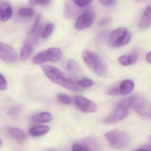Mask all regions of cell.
I'll list each match as a JSON object with an SVG mask.
<instances>
[{
	"label": "cell",
	"mask_w": 151,
	"mask_h": 151,
	"mask_svg": "<svg viewBox=\"0 0 151 151\" xmlns=\"http://www.w3.org/2000/svg\"><path fill=\"white\" fill-rule=\"evenodd\" d=\"M67 69L69 73L76 75L79 73L80 68L77 63L73 60H69L67 64Z\"/></svg>",
	"instance_id": "cell-20"
},
{
	"label": "cell",
	"mask_w": 151,
	"mask_h": 151,
	"mask_svg": "<svg viewBox=\"0 0 151 151\" xmlns=\"http://www.w3.org/2000/svg\"><path fill=\"white\" fill-rule=\"evenodd\" d=\"M33 14L34 11L30 8H22L18 11V15L21 17H30L33 16Z\"/></svg>",
	"instance_id": "cell-22"
},
{
	"label": "cell",
	"mask_w": 151,
	"mask_h": 151,
	"mask_svg": "<svg viewBox=\"0 0 151 151\" xmlns=\"http://www.w3.org/2000/svg\"><path fill=\"white\" fill-rule=\"evenodd\" d=\"M7 86V83L5 78L0 74V91L5 90Z\"/></svg>",
	"instance_id": "cell-29"
},
{
	"label": "cell",
	"mask_w": 151,
	"mask_h": 151,
	"mask_svg": "<svg viewBox=\"0 0 151 151\" xmlns=\"http://www.w3.org/2000/svg\"><path fill=\"white\" fill-rule=\"evenodd\" d=\"M41 19V15L39 14L36 18L35 20V22L33 24V27L30 30L29 32H33L36 31L38 29L40 28V22Z\"/></svg>",
	"instance_id": "cell-26"
},
{
	"label": "cell",
	"mask_w": 151,
	"mask_h": 151,
	"mask_svg": "<svg viewBox=\"0 0 151 151\" xmlns=\"http://www.w3.org/2000/svg\"><path fill=\"white\" fill-rule=\"evenodd\" d=\"M76 5L79 7H86L91 2L92 0H73Z\"/></svg>",
	"instance_id": "cell-27"
},
{
	"label": "cell",
	"mask_w": 151,
	"mask_h": 151,
	"mask_svg": "<svg viewBox=\"0 0 151 151\" xmlns=\"http://www.w3.org/2000/svg\"><path fill=\"white\" fill-rule=\"evenodd\" d=\"M13 14V9L9 3L0 2V22L7 21L12 17Z\"/></svg>",
	"instance_id": "cell-11"
},
{
	"label": "cell",
	"mask_w": 151,
	"mask_h": 151,
	"mask_svg": "<svg viewBox=\"0 0 151 151\" xmlns=\"http://www.w3.org/2000/svg\"><path fill=\"white\" fill-rule=\"evenodd\" d=\"M128 99H124L118 103L114 112L105 118L104 122L111 124L121 122L126 118L129 114Z\"/></svg>",
	"instance_id": "cell-6"
},
{
	"label": "cell",
	"mask_w": 151,
	"mask_h": 151,
	"mask_svg": "<svg viewBox=\"0 0 151 151\" xmlns=\"http://www.w3.org/2000/svg\"><path fill=\"white\" fill-rule=\"evenodd\" d=\"M71 149L72 151H89L86 147L79 142L73 144Z\"/></svg>",
	"instance_id": "cell-25"
},
{
	"label": "cell",
	"mask_w": 151,
	"mask_h": 151,
	"mask_svg": "<svg viewBox=\"0 0 151 151\" xmlns=\"http://www.w3.org/2000/svg\"><path fill=\"white\" fill-rule=\"evenodd\" d=\"M131 39L130 32L124 27L114 30L109 35L110 44L114 47H119L128 44Z\"/></svg>",
	"instance_id": "cell-7"
},
{
	"label": "cell",
	"mask_w": 151,
	"mask_h": 151,
	"mask_svg": "<svg viewBox=\"0 0 151 151\" xmlns=\"http://www.w3.org/2000/svg\"><path fill=\"white\" fill-rule=\"evenodd\" d=\"M120 94L126 95L131 93L134 88L133 81L129 79L124 80L118 86Z\"/></svg>",
	"instance_id": "cell-13"
},
{
	"label": "cell",
	"mask_w": 151,
	"mask_h": 151,
	"mask_svg": "<svg viewBox=\"0 0 151 151\" xmlns=\"http://www.w3.org/2000/svg\"><path fill=\"white\" fill-rule=\"evenodd\" d=\"M42 69L46 76L53 83L68 90L76 91L78 88L75 82L65 76L64 73L58 68L49 65H44Z\"/></svg>",
	"instance_id": "cell-1"
},
{
	"label": "cell",
	"mask_w": 151,
	"mask_h": 151,
	"mask_svg": "<svg viewBox=\"0 0 151 151\" xmlns=\"http://www.w3.org/2000/svg\"><path fill=\"white\" fill-rule=\"evenodd\" d=\"M105 138L112 148L122 149L127 147L130 143L129 135L121 130H112L106 133Z\"/></svg>",
	"instance_id": "cell-3"
},
{
	"label": "cell",
	"mask_w": 151,
	"mask_h": 151,
	"mask_svg": "<svg viewBox=\"0 0 151 151\" xmlns=\"http://www.w3.org/2000/svg\"><path fill=\"white\" fill-rule=\"evenodd\" d=\"M8 132L10 135L20 144L24 143L26 140V135L21 129L17 128H10Z\"/></svg>",
	"instance_id": "cell-15"
},
{
	"label": "cell",
	"mask_w": 151,
	"mask_h": 151,
	"mask_svg": "<svg viewBox=\"0 0 151 151\" xmlns=\"http://www.w3.org/2000/svg\"><path fill=\"white\" fill-rule=\"evenodd\" d=\"M0 60L9 63H14L18 60V55L12 47L0 42Z\"/></svg>",
	"instance_id": "cell-10"
},
{
	"label": "cell",
	"mask_w": 151,
	"mask_h": 151,
	"mask_svg": "<svg viewBox=\"0 0 151 151\" xmlns=\"http://www.w3.org/2000/svg\"><path fill=\"white\" fill-rule=\"evenodd\" d=\"M137 59V55L132 53L122 55L118 58V61L123 66H128L136 63Z\"/></svg>",
	"instance_id": "cell-16"
},
{
	"label": "cell",
	"mask_w": 151,
	"mask_h": 151,
	"mask_svg": "<svg viewBox=\"0 0 151 151\" xmlns=\"http://www.w3.org/2000/svg\"><path fill=\"white\" fill-rule=\"evenodd\" d=\"M129 106L142 116L150 118L151 105L147 99L142 96H133L128 99Z\"/></svg>",
	"instance_id": "cell-4"
},
{
	"label": "cell",
	"mask_w": 151,
	"mask_h": 151,
	"mask_svg": "<svg viewBox=\"0 0 151 151\" xmlns=\"http://www.w3.org/2000/svg\"><path fill=\"white\" fill-rule=\"evenodd\" d=\"M75 105L80 111L86 113H93L97 111V104L91 100L81 96H75Z\"/></svg>",
	"instance_id": "cell-9"
},
{
	"label": "cell",
	"mask_w": 151,
	"mask_h": 151,
	"mask_svg": "<svg viewBox=\"0 0 151 151\" xmlns=\"http://www.w3.org/2000/svg\"><path fill=\"white\" fill-rule=\"evenodd\" d=\"M135 150H151V147L148 146H144L140 147L138 149H136Z\"/></svg>",
	"instance_id": "cell-33"
},
{
	"label": "cell",
	"mask_w": 151,
	"mask_h": 151,
	"mask_svg": "<svg viewBox=\"0 0 151 151\" xmlns=\"http://www.w3.org/2000/svg\"><path fill=\"white\" fill-rule=\"evenodd\" d=\"M95 12L92 9L86 10L78 18L75 24L76 29L79 30L86 29L92 26L95 19Z\"/></svg>",
	"instance_id": "cell-8"
},
{
	"label": "cell",
	"mask_w": 151,
	"mask_h": 151,
	"mask_svg": "<svg viewBox=\"0 0 151 151\" xmlns=\"http://www.w3.org/2000/svg\"><path fill=\"white\" fill-rule=\"evenodd\" d=\"M54 29V25L52 23H49L46 24L41 32V36L43 38H47L52 33Z\"/></svg>",
	"instance_id": "cell-21"
},
{
	"label": "cell",
	"mask_w": 151,
	"mask_h": 151,
	"mask_svg": "<svg viewBox=\"0 0 151 151\" xmlns=\"http://www.w3.org/2000/svg\"><path fill=\"white\" fill-rule=\"evenodd\" d=\"M82 58L87 66L96 75L103 77L107 74V67L106 63L96 53L86 50L83 53Z\"/></svg>",
	"instance_id": "cell-2"
},
{
	"label": "cell",
	"mask_w": 151,
	"mask_h": 151,
	"mask_svg": "<svg viewBox=\"0 0 151 151\" xmlns=\"http://www.w3.org/2000/svg\"><path fill=\"white\" fill-rule=\"evenodd\" d=\"M32 5H47L51 2V0H30Z\"/></svg>",
	"instance_id": "cell-28"
},
{
	"label": "cell",
	"mask_w": 151,
	"mask_h": 151,
	"mask_svg": "<svg viewBox=\"0 0 151 151\" xmlns=\"http://www.w3.org/2000/svg\"><path fill=\"white\" fill-rule=\"evenodd\" d=\"M58 100L61 103L64 104H69L70 103L71 99L68 95L64 93H60L57 96Z\"/></svg>",
	"instance_id": "cell-24"
},
{
	"label": "cell",
	"mask_w": 151,
	"mask_h": 151,
	"mask_svg": "<svg viewBox=\"0 0 151 151\" xmlns=\"http://www.w3.org/2000/svg\"><path fill=\"white\" fill-rule=\"evenodd\" d=\"M49 130L50 128L46 125H37L31 128L29 132L30 136L37 137L45 135Z\"/></svg>",
	"instance_id": "cell-14"
},
{
	"label": "cell",
	"mask_w": 151,
	"mask_h": 151,
	"mask_svg": "<svg viewBox=\"0 0 151 151\" xmlns=\"http://www.w3.org/2000/svg\"><path fill=\"white\" fill-rule=\"evenodd\" d=\"M108 93L110 95H120V92H119V88L118 86L114 87L110 89Z\"/></svg>",
	"instance_id": "cell-32"
},
{
	"label": "cell",
	"mask_w": 151,
	"mask_h": 151,
	"mask_svg": "<svg viewBox=\"0 0 151 151\" xmlns=\"http://www.w3.org/2000/svg\"><path fill=\"white\" fill-rule=\"evenodd\" d=\"M101 5L111 7L115 4L116 0H99Z\"/></svg>",
	"instance_id": "cell-30"
},
{
	"label": "cell",
	"mask_w": 151,
	"mask_h": 151,
	"mask_svg": "<svg viewBox=\"0 0 151 151\" xmlns=\"http://www.w3.org/2000/svg\"><path fill=\"white\" fill-rule=\"evenodd\" d=\"M151 52H149L148 53L147 55L146 59L147 61L149 63H151Z\"/></svg>",
	"instance_id": "cell-34"
},
{
	"label": "cell",
	"mask_w": 151,
	"mask_h": 151,
	"mask_svg": "<svg viewBox=\"0 0 151 151\" xmlns=\"http://www.w3.org/2000/svg\"><path fill=\"white\" fill-rule=\"evenodd\" d=\"M34 46L29 43H25L22 47L20 54L21 60L25 61L28 60L32 54Z\"/></svg>",
	"instance_id": "cell-18"
},
{
	"label": "cell",
	"mask_w": 151,
	"mask_h": 151,
	"mask_svg": "<svg viewBox=\"0 0 151 151\" xmlns=\"http://www.w3.org/2000/svg\"><path fill=\"white\" fill-rule=\"evenodd\" d=\"M80 143L86 147L88 150H97L99 147L98 141L94 138L87 137L81 140ZM79 142V143H80Z\"/></svg>",
	"instance_id": "cell-19"
},
{
	"label": "cell",
	"mask_w": 151,
	"mask_h": 151,
	"mask_svg": "<svg viewBox=\"0 0 151 151\" xmlns=\"http://www.w3.org/2000/svg\"><path fill=\"white\" fill-rule=\"evenodd\" d=\"M77 83L79 86L83 88H87L92 86L93 82L91 79L89 78H84L78 80Z\"/></svg>",
	"instance_id": "cell-23"
},
{
	"label": "cell",
	"mask_w": 151,
	"mask_h": 151,
	"mask_svg": "<svg viewBox=\"0 0 151 151\" xmlns=\"http://www.w3.org/2000/svg\"><path fill=\"white\" fill-rule=\"evenodd\" d=\"M151 24V7L147 6L143 12L141 18V22L139 24V26L141 29H148Z\"/></svg>",
	"instance_id": "cell-12"
},
{
	"label": "cell",
	"mask_w": 151,
	"mask_h": 151,
	"mask_svg": "<svg viewBox=\"0 0 151 151\" xmlns=\"http://www.w3.org/2000/svg\"><path fill=\"white\" fill-rule=\"evenodd\" d=\"M52 119V116L48 112H44L34 115L32 116L33 122L38 123H44L51 121Z\"/></svg>",
	"instance_id": "cell-17"
},
{
	"label": "cell",
	"mask_w": 151,
	"mask_h": 151,
	"mask_svg": "<svg viewBox=\"0 0 151 151\" xmlns=\"http://www.w3.org/2000/svg\"><path fill=\"white\" fill-rule=\"evenodd\" d=\"M61 50L57 47H51L43 50L33 57L32 62L37 65H40L47 62H56L61 58Z\"/></svg>",
	"instance_id": "cell-5"
},
{
	"label": "cell",
	"mask_w": 151,
	"mask_h": 151,
	"mask_svg": "<svg viewBox=\"0 0 151 151\" xmlns=\"http://www.w3.org/2000/svg\"><path fill=\"white\" fill-rule=\"evenodd\" d=\"M1 143H2V141H1V139L0 138V146L1 145Z\"/></svg>",
	"instance_id": "cell-35"
},
{
	"label": "cell",
	"mask_w": 151,
	"mask_h": 151,
	"mask_svg": "<svg viewBox=\"0 0 151 151\" xmlns=\"http://www.w3.org/2000/svg\"><path fill=\"white\" fill-rule=\"evenodd\" d=\"M112 21V19L111 17H106V18H103L102 20H101L100 22H99V25L101 26H105V25L110 23V22H111Z\"/></svg>",
	"instance_id": "cell-31"
}]
</instances>
